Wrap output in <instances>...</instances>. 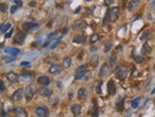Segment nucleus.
<instances>
[{"instance_id": "1", "label": "nucleus", "mask_w": 155, "mask_h": 117, "mask_svg": "<svg viewBox=\"0 0 155 117\" xmlns=\"http://www.w3.org/2000/svg\"><path fill=\"white\" fill-rule=\"evenodd\" d=\"M88 71V64H83L81 66H79L77 68V69L75 71V74H74V78L75 80H80L81 78H83L86 73Z\"/></svg>"}, {"instance_id": "2", "label": "nucleus", "mask_w": 155, "mask_h": 117, "mask_svg": "<svg viewBox=\"0 0 155 117\" xmlns=\"http://www.w3.org/2000/svg\"><path fill=\"white\" fill-rule=\"evenodd\" d=\"M128 76V69L125 65H119L116 69V77L120 81H124Z\"/></svg>"}, {"instance_id": "3", "label": "nucleus", "mask_w": 155, "mask_h": 117, "mask_svg": "<svg viewBox=\"0 0 155 117\" xmlns=\"http://www.w3.org/2000/svg\"><path fill=\"white\" fill-rule=\"evenodd\" d=\"M35 91H36L35 85L34 84H30L29 86L25 88V91H24V95L26 97V100L31 101L34 98V94H35Z\"/></svg>"}, {"instance_id": "4", "label": "nucleus", "mask_w": 155, "mask_h": 117, "mask_svg": "<svg viewBox=\"0 0 155 117\" xmlns=\"http://www.w3.org/2000/svg\"><path fill=\"white\" fill-rule=\"evenodd\" d=\"M120 15V8L113 7L111 9H109V16H110V21L114 22L118 19Z\"/></svg>"}, {"instance_id": "5", "label": "nucleus", "mask_w": 155, "mask_h": 117, "mask_svg": "<svg viewBox=\"0 0 155 117\" xmlns=\"http://www.w3.org/2000/svg\"><path fill=\"white\" fill-rule=\"evenodd\" d=\"M24 90L22 88H17L16 91L13 92V94L12 95V100L13 102H19V101L22 100V98L24 96Z\"/></svg>"}, {"instance_id": "6", "label": "nucleus", "mask_w": 155, "mask_h": 117, "mask_svg": "<svg viewBox=\"0 0 155 117\" xmlns=\"http://www.w3.org/2000/svg\"><path fill=\"white\" fill-rule=\"evenodd\" d=\"M38 28V24L37 23H34V22H25L22 24V29L23 31L28 32V31H31L32 30Z\"/></svg>"}, {"instance_id": "7", "label": "nucleus", "mask_w": 155, "mask_h": 117, "mask_svg": "<svg viewBox=\"0 0 155 117\" xmlns=\"http://www.w3.org/2000/svg\"><path fill=\"white\" fill-rule=\"evenodd\" d=\"M111 72H112V69H110V65L104 64V65H102V67H101V69H100L99 75H100V77H106V76H107Z\"/></svg>"}, {"instance_id": "8", "label": "nucleus", "mask_w": 155, "mask_h": 117, "mask_svg": "<svg viewBox=\"0 0 155 117\" xmlns=\"http://www.w3.org/2000/svg\"><path fill=\"white\" fill-rule=\"evenodd\" d=\"M35 113L38 117H48L49 110L46 107H38L35 109Z\"/></svg>"}, {"instance_id": "9", "label": "nucleus", "mask_w": 155, "mask_h": 117, "mask_svg": "<svg viewBox=\"0 0 155 117\" xmlns=\"http://www.w3.org/2000/svg\"><path fill=\"white\" fill-rule=\"evenodd\" d=\"M37 84H39L40 86L43 87H48L49 85H50V79L47 75H42V76H39L37 79Z\"/></svg>"}, {"instance_id": "10", "label": "nucleus", "mask_w": 155, "mask_h": 117, "mask_svg": "<svg viewBox=\"0 0 155 117\" xmlns=\"http://www.w3.org/2000/svg\"><path fill=\"white\" fill-rule=\"evenodd\" d=\"M25 38H26V34H25V31H20L15 34V38H13V43L20 44L25 40Z\"/></svg>"}, {"instance_id": "11", "label": "nucleus", "mask_w": 155, "mask_h": 117, "mask_svg": "<svg viewBox=\"0 0 155 117\" xmlns=\"http://www.w3.org/2000/svg\"><path fill=\"white\" fill-rule=\"evenodd\" d=\"M13 113L16 117H27L28 116V112L25 109L22 107H16L13 109Z\"/></svg>"}, {"instance_id": "12", "label": "nucleus", "mask_w": 155, "mask_h": 117, "mask_svg": "<svg viewBox=\"0 0 155 117\" xmlns=\"http://www.w3.org/2000/svg\"><path fill=\"white\" fill-rule=\"evenodd\" d=\"M107 93L110 95H114L115 93H116V87H115V83L112 79L109 80L107 85Z\"/></svg>"}, {"instance_id": "13", "label": "nucleus", "mask_w": 155, "mask_h": 117, "mask_svg": "<svg viewBox=\"0 0 155 117\" xmlns=\"http://www.w3.org/2000/svg\"><path fill=\"white\" fill-rule=\"evenodd\" d=\"M77 96H78L79 100H83L85 101L88 98V91H87V88L81 87V88L78 90V92H77Z\"/></svg>"}, {"instance_id": "14", "label": "nucleus", "mask_w": 155, "mask_h": 117, "mask_svg": "<svg viewBox=\"0 0 155 117\" xmlns=\"http://www.w3.org/2000/svg\"><path fill=\"white\" fill-rule=\"evenodd\" d=\"M49 72L50 74H53V75H57V74H60L62 72V69L60 67L59 65L57 64H53L50 66V68L49 69Z\"/></svg>"}, {"instance_id": "15", "label": "nucleus", "mask_w": 155, "mask_h": 117, "mask_svg": "<svg viewBox=\"0 0 155 117\" xmlns=\"http://www.w3.org/2000/svg\"><path fill=\"white\" fill-rule=\"evenodd\" d=\"M71 110H72V114L74 116H78V115L81 114L82 112V106L79 105V104H73L71 107Z\"/></svg>"}, {"instance_id": "16", "label": "nucleus", "mask_w": 155, "mask_h": 117, "mask_svg": "<svg viewBox=\"0 0 155 117\" xmlns=\"http://www.w3.org/2000/svg\"><path fill=\"white\" fill-rule=\"evenodd\" d=\"M6 78L8 79V81L11 82V83H15L18 80V75H17L15 72H10L6 74Z\"/></svg>"}, {"instance_id": "17", "label": "nucleus", "mask_w": 155, "mask_h": 117, "mask_svg": "<svg viewBox=\"0 0 155 117\" xmlns=\"http://www.w3.org/2000/svg\"><path fill=\"white\" fill-rule=\"evenodd\" d=\"M86 27H87V24L85 22L82 21V20H78V21H76L74 23L73 29L75 30V31H82V30H84Z\"/></svg>"}, {"instance_id": "18", "label": "nucleus", "mask_w": 155, "mask_h": 117, "mask_svg": "<svg viewBox=\"0 0 155 117\" xmlns=\"http://www.w3.org/2000/svg\"><path fill=\"white\" fill-rule=\"evenodd\" d=\"M125 107V98L124 97H119L118 100L116 101V110L118 111H122L124 110Z\"/></svg>"}, {"instance_id": "19", "label": "nucleus", "mask_w": 155, "mask_h": 117, "mask_svg": "<svg viewBox=\"0 0 155 117\" xmlns=\"http://www.w3.org/2000/svg\"><path fill=\"white\" fill-rule=\"evenodd\" d=\"M38 92H39V94H40L41 96H43V97H49L50 95H51V91H50V90L47 88L46 87L39 88Z\"/></svg>"}, {"instance_id": "20", "label": "nucleus", "mask_w": 155, "mask_h": 117, "mask_svg": "<svg viewBox=\"0 0 155 117\" xmlns=\"http://www.w3.org/2000/svg\"><path fill=\"white\" fill-rule=\"evenodd\" d=\"M86 41H87V36L84 35V34H80V35L75 36V38L72 40V42L76 44H84Z\"/></svg>"}, {"instance_id": "21", "label": "nucleus", "mask_w": 155, "mask_h": 117, "mask_svg": "<svg viewBox=\"0 0 155 117\" xmlns=\"http://www.w3.org/2000/svg\"><path fill=\"white\" fill-rule=\"evenodd\" d=\"M4 53H7V54L12 55V56H16V55L20 53V50L16 48H7V49H5Z\"/></svg>"}, {"instance_id": "22", "label": "nucleus", "mask_w": 155, "mask_h": 117, "mask_svg": "<svg viewBox=\"0 0 155 117\" xmlns=\"http://www.w3.org/2000/svg\"><path fill=\"white\" fill-rule=\"evenodd\" d=\"M116 61H117L116 54H115V53H111L110 56V62H109V65H110V69H112V72H113L115 65H116Z\"/></svg>"}, {"instance_id": "23", "label": "nucleus", "mask_w": 155, "mask_h": 117, "mask_svg": "<svg viewBox=\"0 0 155 117\" xmlns=\"http://www.w3.org/2000/svg\"><path fill=\"white\" fill-rule=\"evenodd\" d=\"M151 36H152V34L150 32V31H148V30H147V31H145L143 32V34L141 35L140 37V40L141 41H145V40H148V39L151 38Z\"/></svg>"}, {"instance_id": "24", "label": "nucleus", "mask_w": 155, "mask_h": 117, "mask_svg": "<svg viewBox=\"0 0 155 117\" xmlns=\"http://www.w3.org/2000/svg\"><path fill=\"white\" fill-rule=\"evenodd\" d=\"M151 53V48L148 45L147 43L144 44V46L142 47V50H141V53L143 55H148Z\"/></svg>"}, {"instance_id": "25", "label": "nucleus", "mask_w": 155, "mask_h": 117, "mask_svg": "<svg viewBox=\"0 0 155 117\" xmlns=\"http://www.w3.org/2000/svg\"><path fill=\"white\" fill-rule=\"evenodd\" d=\"M139 3H140V0H130V1H129V12H132L135 8H137V6L139 5Z\"/></svg>"}, {"instance_id": "26", "label": "nucleus", "mask_w": 155, "mask_h": 117, "mask_svg": "<svg viewBox=\"0 0 155 117\" xmlns=\"http://www.w3.org/2000/svg\"><path fill=\"white\" fill-rule=\"evenodd\" d=\"M111 47H112V42L110 40H107L106 41L105 43H104V46H103V49H104V52L105 53H107V52H110L111 50Z\"/></svg>"}, {"instance_id": "27", "label": "nucleus", "mask_w": 155, "mask_h": 117, "mask_svg": "<svg viewBox=\"0 0 155 117\" xmlns=\"http://www.w3.org/2000/svg\"><path fill=\"white\" fill-rule=\"evenodd\" d=\"M71 64H72V60L69 57H65L63 59V67L65 69H68V68L71 67Z\"/></svg>"}, {"instance_id": "28", "label": "nucleus", "mask_w": 155, "mask_h": 117, "mask_svg": "<svg viewBox=\"0 0 155 117\" xmlns=\"http://www.w3.org/2000/svg\"><path fill=\"white\" fill-rule=\"evenodd\" d=\"M58 34H59V31H53L51 34H50L48 35V37H47V40H53V39L57 38Z\"/></svg>"}, {"instance_id": "29", "label": "nucleus", "mask_w": 155, "mask_h": 117, "mask_svg": "<svg viewBox=\"0 0 155 117\" xmlns=\"http://www.w3.org/2000/svg\"><path fill=\"white\" fill-rule=\"evenodd\" d=\"M109 22L110 21V16H109V10L107 11V12H106V15L105 17H104V20H103V27H106L107 24H109Z\"/></svg>"}, {"instance_id": "30", "label": "nucleus", "mask_w": 155, "mask_h": 117, "mask_svg": "<svg viewBox=\"0 0 155 117\" xmlns=\"http://www.w3.org/2000/svg\"><path fill=\"white\" fill-rule=\"evenodd\" d=\"M140 97H136L135 99H134L132 102H131V107H133V109H136V107H138L139 105V103H140Z\"/></svg>"}, {"instance_id": "31", "label": "nucleus", "mask_w": 155, "mask_h": 117, "mask_svg": "<svg viewBox=\"0 0 155 117\" xmlns=\"http://www.w3.org/2000/svg\"><path fill=\"white\" fill-rule=\"evenodd\" d=\"M99 40V34H91V38H90V41H91V43H95L96 41Z\"/></svg>"}, {"instance_id": "32", "label": "nucleus", "mask_w": 155, "mask_h": 117, "mask_svg": "<svg viewBox=\"0 0 155 117\" xmlns=\"http://www.w3.org/2000/svg\"><path fill=\"white\" fill-rule=\"evenodd\" d=\"M56 61H57V57H55V56H49L48 58L45 59L46 63H54Z\"/></svg>"}, {"instance_id": "33", "label": "nucleus", "mask_w": 155, "mask_h": 117, "mask_svg": "<svg viewBox=\"0 0 155 117\" xmlns=\"http://www.w3.org/2000/svg\"><path fill=\"white\" fill-rule=\"evenodd\" d=\"M99 111H98V107L96 106L92 107V111H91V117H98Z\"/></svg>"}, {"instance_id": "34", "label": "nucleus", "mask_w": 155, "mask_h": 117, "mask_svg": "<svg viewBox=\"0 0 155 117\" xmlns=\"http://www.w3.org/2000/svg\"><path fill=\"white\" fill-rule=\"evenodd\" d=\"M8 5L6 3H1L0 4V12H6L8 11Z\"/></svg>"}, {"instance_id": "35", "label": "nucleus", "mask_w": 155, "mask_h": 117, "mask_svg": "<svg viewBox=\"0 0 155 117\" xmlns=\"http://www.w3.org/2000/svg\"><path fill=\"white\" fill-rule=\"evenodd\" d=\"M91 64L93 67H97L98 65V56L97 55H93L92 59H91Z\"/></svg>"}, {"instance_id": "36", "label": "nucleus", "mask_w": 155, "mask_h": 117, "mask_svg": "<svg viewBox=\"0 0 155 117\" xmlns=\"http://www.w3.org/2000/svg\"><path fill=\"white\" fill-rule=\"evenodd\" d=\"M102 84H103V82H102V81H100V82H99V83H98L97 87H96V91H97L98 94H101V93H102V90H101V87H102Z\"/></svg>"}, {"instance_id": "37", "label": "nucleus", "mask_w": 155, "mask_h": 117, "mask_svg": "<svg viewBox=\"0 0 155 117\" xmlns=\"http://www.w3.org/2000/svg\"><path fill=\"white\" fill-rule=\"evenodd\" d=\"M10 28H11V24L4 25V27H3V29H2V34H6V32L10 30Z\"/></svg>"}, {"instance_id": "38", "label": "nucleus", "mask_w": 155, "mask_h": 117, "mask_svg": "<svg viewBox=\"0 0 155 117\" xmlns=\"http://www.w3.org/2000/svg\"><path fill=\"white\" fill-rule=\"evenodd\" d=\"M5 91V84L2 80H0V92H3Z\"/></svg>"}, {"instance_id": "39", "label": "nucleus", "mask_w": 155, "mask_h": 117, "mask_svg": "<svg viewBox=\"0 0 155 117\" xmlns=\"http://www.w3.org/2000/svg\"><path fill=\"white\" fill-rule=\"evenodd\" d=\"M12 32H13V28H12V29L10 30V31L9 32H7V34H5V38H11V36H12Z\"/></svg>"}, {"instance_id": "40", "label": "nucleus", "mask_w": 155, "mask_h": 117, "mask_svg": "<svg viewBox=\"0 0 155 117\" xmlns=\"http://www.w3.org/2000/svg\"><path fill=\"white\" fill-rule=\"evenodd\" d=\"M60 40H61V38H58L57 40L55 41L54 43H53V44H51V47H50V49H51V50H53V49H55V48H56V46L58 45V43H59V42H60Z\"/></svg>"}, {"instance_id": "41", "label": "nucleus", "mask_w": 155, "mask_h": 117, "mask_svg": "<svg viewBox=\"0 0 155 117\" xmlns=\"http://www.w3.org/2000/svg\"><path fill=\"white\" fill-rule=\"evenodd\" d=\"M133 58L137 63H141L143 61V57L142 56H133Z\"/></svg>"}, {"instance_id": "42", "label": "nucleus", "mask_w": 155, "mask_h": 117, "mask_svg": "<svg viewBox=\"0 0 155 117\" xmlns=\"http://www.w3.org/2000/svg\"><path fill=\"white\" fill-rule=\"evenodd\" d=\"M15 5H16L18 8H20V7L23 6V2H22L21 0H15Z\"/></svg>"}, {"instance_id": "43", "label": "nucleus", "mask_w": 155, "mask_h": 117, "mask_svg": "<svg viewBox=\"0 0 155 117\" xmlns=\"http://www.w3.org/2000/svg\"><path fill=\"white\" fill-rule=\"evenodd\" d=\"M115 2V0H105V4L106 5H111Z\"/></svg>"}, {"instance_id": "44", "label": "nucleus", "mask_w": 155, "mask_h": 117, "mask_svg": "<svg viewBox=\"0 0 155 117\" xmlns=\"http://www.w3.org/2000/svg\"><path fill=\"white\" fill-rule=\"evenodd\" d=\"M17 8H18L17 6H12V7L11 8V12H12V13H13V12H15V11L17 10Z\"/></svg>"}, {"instance_id": "45", "label": "nucleus", "mask_w": 155, "mask_h": 117, "mask_svg": "<svg viewBox=\"0 0 155 117\" xmlns=\"http://www.w3.org/2000/svg\"><path fill=\"white\" fill-rule=\"evenodd\" d=\"M4 59L5 60H8V61H6V62H12V61H13V60H15V58H4Z\"/></svg>"}, {"instance_id": "46", "label": "nucleus", "mask_w": 155, "mask_h": 117, "mask_svg": "<svg viewBox=\"0 0 155 117\" xmlns=\"http://www.w3.org/2000/svg\"><path fill=\"white\" fill-rule=\"evenodd\" d=\"M21 66H30V63L29 62H22Z\"/></svg>"}, {"instance_id": "47", "label": "nucleus", "mask_w": 155, "mask_h": 117, "mask_svg": "<svg viewBox=\"0 0 155 117\" xmlns=\"http://www.w3.org/2000/svg\"><path fill=\"white\" fill-rule=\"evenodd\" d=\"M34 5H35V3H34V2H31V3H30V6H34Z\"/></svg>"}, {"instance_id": "48", "label": "nucleus", "mask_w": 155, "mask_h": 117, "mask_svg": "<svg viewBox=\"0 0 155 117\" xmlns=\"http://www.w3.org/2000/svg\"><path fill=\"white\" fill-rule=\"evenodd\" d=\"M153 93H155V87H154V88L152 90V91H151V94H153Z\"/></svg>"}, {"instance_id": "49", "label": "nucleus", "mask_w": 155, "mask_h": 117, "mask_svg": "<svg viewBox=\"0 0 155 117\" xmlns=\"http://www.w3.org/2000/svg\"><path fill=\"white\" fill-rule=\"evenodd\" d=\"M91 50H97V48H91Z\"/></svg>"}, {"instance_id": "50", "label": "nucleus", "mask_w": 155, "mask_h": 117, "mask_svg": "<svg viewBox=\"0 0 155 117\" xmlns=\"http://www.w3.org/2000/svg\"><path fill=\"white\" fill-rule=\"evenodd\" d=\"M3 27H4V25H1V26H0V31L3 29Z\"/></svg>"}, {"instance_id": "51", "label": "nucleus", "mask_w": 155, "mask_h": 117, "mask_svg": "<svg viewBox=\"0 0 155 117\" xmlns=\"http://www.w3.org/2000/svg\"><path fill=\"white\" fill-rule=\"evenodd\" d=\"M2 46H3V44H2V43H0V49L2 48Z\"/></svg>"}, {"instance_id": "52", "label": "nucleus", "mask_w": 155, "mask_h": 117, "mask_svg": "<svg viewBox=\"0 0 155 117\" xmlns=\"http://www.w3.org/2000/svg\"><path fill=\"white\" fill-rule=\"evenodd\" d=\"M126 0H123V1H122V3H126Z\"/></svg>"}, {"instance_id": "53", "label": "nucleus", "mask_w": 155, "mask_h": 117, "mask_svg": "<svg viewBox=\"0 0 155 117\" xmlns=\"http://www.w3.org/2000/svg\"><path fill=\"white\" fill-rule=\"evenodd\" d=\"M153 6H154V7H155V0H154V1H153Z\"/></svg>"}, {"instance_id": "54", "label": "nucleus", "mask_w": 155, "mask_h": 117, "mask_svg": "<svg viewBox=\"0 0 155 117\" xmlns=\"http://www.w3.org/2000/svg\"><path fill=\"white\" fill-rule=\"evenodd\" d=\"M86 1H88V2H90V1H92V0H86Z\"/></svg>"}, {"instance_id": "55", "label": "nucleus", "mask_w": 155, "mask_h": 117, "mask_svg": "<svg viewBox=\"0 0 155 117\" xmlns=\"http://www.w3.org/2000/svg\"><path fill=\"white\" fill-rule=\"evenodd\" d=\"M75 117H78V116H75Z\"/></svg>"}]
</instances>
